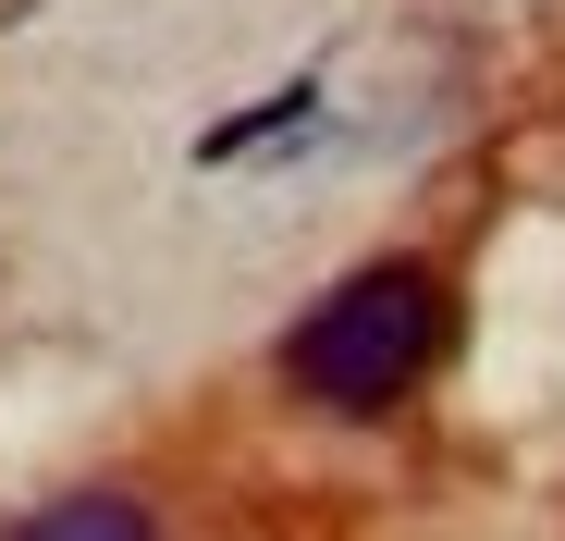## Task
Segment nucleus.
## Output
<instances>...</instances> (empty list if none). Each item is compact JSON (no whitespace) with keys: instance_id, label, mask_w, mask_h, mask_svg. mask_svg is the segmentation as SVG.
Masks as SVG:
<instances>
[{"instance_id":"f03ea898","label":"nucleus","mask_w":565,"mask_h":541,"mask_svg":"<svg viewBox=\"0 0 565 541\" xmlns=\"http://www.w3.org/2000/svg\"><path fill=\"white\" fill-rule=\"evenodd\" d=\"M0 541H160V517H148L136 492H62V505L13 517Z\"/></svg>"},{"instance_id":"f257e3e1","label":"nucleus","mask_w":565,"mask_h":541,"mask_svg":"<svg viewBox=\"0 0 565 541\" xmlns=\"http://www.w3.org/2000/svg\"><path fill=\"white\" fill-rule=\"evenodd\" d=\"M455 344V308H443V270L418 258H369L344 270V284L282 332V382H296V406L320 418H394Z\"/></svg>"},{"instance_id":"7ed1b4c3","label":"nucleus","mask_w":565,"mask_h":541,"mask_svg":"<svg viewBox=\"0 0 565 541\" xmlns=\"http://www.w3.org/2000/svg\"><path fill=\"white\" fill-rule=\"evenodd\" d=\"M308 112H320V74H296V86H270V99H246L234 124H210V136H198V160L222 172V160H246V148H270V136H296Z\"/></svg>"}]
</instances>
